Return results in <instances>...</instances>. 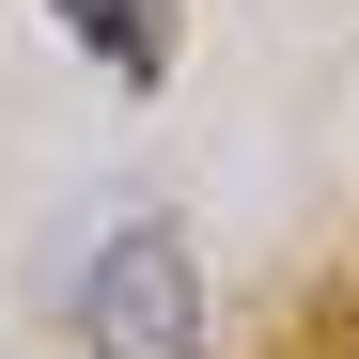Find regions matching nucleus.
Returning a JSON list of instances; mask_svg holds the SVG:
<instances>
[{
	"mask_svg": "<svg viewBox=\"0 0 359 359\" xmlns=\"http://www.w3.org/2000/svg\"><path fill=\"white\" fill-rule=\"evenodd\" d=\"M79 344L94 359H203V266H188L172 219H126L79 266Z\"/></svg>",
	"mask_w": 359,
	"mask_h": 359,
	"instance_id": "obj_1",
	"label": "nucleus"
},
{
	"mask_svg": "<svg viewBox=\"0 0 359 359\" xmlns=\"http://www.w3.org/2000/svg\"><path fill=\"white\" fill-rule=\"evenodd\" d=\"M63 32L109 79H172V0H63Z\"/></svg>",
	"mask_w": 359,
	"mask_h": 359,
	"instance_id": "obj_2",
	"label": "nucleus"
}]
</instances>
